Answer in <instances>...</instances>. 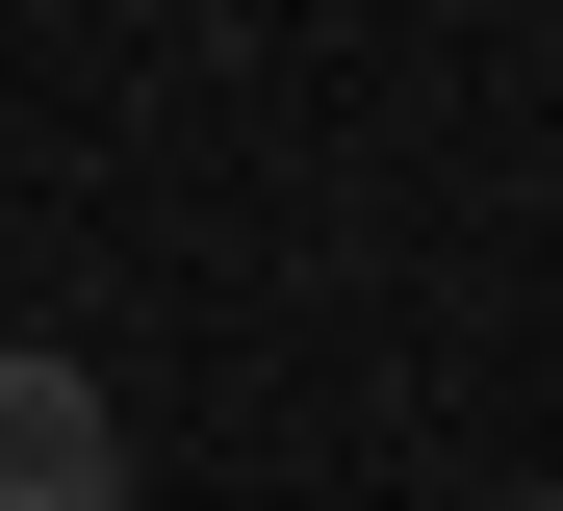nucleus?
Returning a JSON list of instances; mask_svg holds the SVG:
<instances>
[{
	"label": "nucleus",
	"instance_id": "obj_1",
	"mask_svg": "<svg viewBox=\"0 0 563 511\" xmlns=\"http://www.w3.org/2000/svg\"><path fill=\"white\" fill-rule=\"evenodd\" d=\"M0 511H129V409L52 333H0Z\"/></svg>",
	"mask_w": 563,
	"mask_h": 511
},
{
	"label": "nucleus",
	"instance_id": "obj_2",
	"mask_svg": "<svg viewBox=\"0 0 563 511\" xmlns=\"http://www.w3.org/2000/svg\"><path fill=\"white\" fill-rule=\"evenodd\" d=\"M538 511H563V486H538Z\"/></svg>",
	"mask_w": 563,
	"mask_h": 511
}]
</instances>
